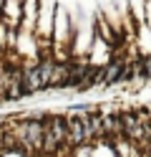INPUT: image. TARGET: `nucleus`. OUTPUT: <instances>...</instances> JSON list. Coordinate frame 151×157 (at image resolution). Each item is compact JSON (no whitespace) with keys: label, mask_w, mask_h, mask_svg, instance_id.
Masks as SVG:
<instances>
[{"label":"nucleus","mask_w":151,"mask_h":157,"mask_svg":"<svg viewBox=\"0 0 151 157\" xmlns=\"http://www.w3.org/2000/svg\"><path fill=\"white\" fill-rule=\"evenodd\" d=\"M66 137H68V142H73V144H81L86 140L83 117H70V119L66 122Z\"/></svg>","instance_id":"obj_2"},{"label":"nucleus","mask_w":151,"mask_h":157,"mask_svg":"<svg viewBox=\"0 0 151 157\" xmlns=\"http://www.w3.org/2000/svg\"><path fill=\"white\" fill-rule=\"evenodd\" d=\"M53 76H56V66H53V61H45V63L35 66L33 71H28V74L23 76V86H20V89H23V91H38V89H45V86L53 84Z\"/></svg>","instance_id":"obj_1"},{"label":"nucleus","mask_w":151,"mask_h":157,"mask_svg":"<svg viewBox=\"0 0 151 157\" xmlns=\"http://www.w3.org/2000/svg\"><path fill=\"white\" fill-rule=\"evenodd\" d=\"M118 78H121V61H116L113 66H108L106 71L101 74L98 81H101V84H113V81H118Z\"/></svg>","instance_id":"obj_3"},{"label":"nucleus","mask_w":151,"mask_h":157,"mask_svg":"<svg viewBox=\"0 0 151 157\" xmlns=\"http://www.w3.org/2000/svg\"><path fill=\"white\" fill-rule=\"evenodd\" d=\"M83 129H86V140H88V137H93V134L101 129V119L93 117V114H91V117H83Z\"/></svg>","instance_id":"obj_4"}]
</instances>
